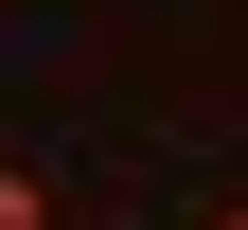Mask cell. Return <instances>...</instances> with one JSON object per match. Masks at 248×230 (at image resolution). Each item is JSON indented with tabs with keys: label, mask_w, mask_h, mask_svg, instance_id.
I'll use <instances>...</instances> for the list:
<instances>
[{
	"label": "cell",
	"mask_w": 248,
	"mask_h": 230,
	"mask_svg": "<svg viewBox=\"0 0 248 230\" xmlns=\"http://www.w3.org/2000/svg\"><path fill=\"white\" fill-rule=\"evenodd\" d=\"M0 230H53V177L36 159H0Z\"/></svg>",
	"instance_id": "obj_1"
},
{
	"label": "cell",
	"mask_w": 248,
	"mask_h": 230,
	"mask_svg": "<svg viewBox=\"0 0 248 230\" xmlns=\"http://www.w3.org/2000/svg\"><path fill=\"white\" fill-rule=\"evenodd\" d=\"M213 230H248V195H231V213H213Z\"/></svg>",
	"instance_id": "obj_2"
}]
</instances>
